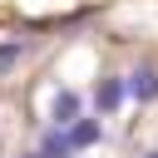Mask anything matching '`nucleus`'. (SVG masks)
I'll list each match as a JSON object with an SVG mask.
<instances>
[{"label": "nucleus", "instance_id": "2", "mask_svg": "<svg viewBox=\"0 0 158 158\" xmlns=\"http://www.w3.org/2000/svg\"><path fill=\"white\" fill-rule=\"evenodd\" d=\"M79 109H84V99H79L74 89H59V94H54V104H49V118H54V123H74V118H79Z\"/></svg>", "mask_w": 158, "mask_h": 158}, {"label": "nucleus", "instance_id": "1", "mask_svg": "<svg viewBox=\"0 0 158 158\" xmlns=\"http://www.w3.org/2000/svg\"><path fill=\"white\" fill-rule=\"evenodd\" d=\"M123 99H128V84H123V79H104V84L94 89V104H99V114H114Z\"/></svg>", "mask_w": 158, "mask_h": 158}, {"label": "nucleus", "instance_id": "3", "mask_svg": "<svg viewBox=\"0 0 158 158\" xmlns=\"http://www.w3.org/2000/svg\"><path fill=\"white\" fill-rule=\"evenodd\" d=\"M64 128H69L64 138H69V148H74V153L99 143V123H94V118H74V123H64Z\"/></svg>", "mask_w": 158, "mask_h": 158}, {"label": "nucleus", "instance_id": "7", "mask_svg": "<svg viewBox=\"0 0 158 158\" xmlns=\"http://www.w3.org/2000/svg\"><path fill=\"white\" fill-rule=\"evenodd\" d=\"M148 158H158V153H148Z\"/></svg>", "mask_w": 158, "mask_h": 158}, {"label": "nucleus", "instance_id": "6", "mask_svg": "<svg viewBox=\"0 0 158 158\" xmlns=\"http://www.w3.org/2000/svg\"><path fill=\"white\" fill-rule=\"evenodd\" d=\"M15 59H20V44H5V49H0V69H10Z\"/></svg>", "mask_w": 158, "mask_h": 158}, {"label": "nucleus", "instance_id": "4", "mask_svg": "<svg viewBox=\"0 0 158 158\" xmlns=\"http://www.w3.org/2000/svg\"><path fill=\"white\" fill-rule=\"evenodd\" d=\"M123 84H128V94H133V99H158V74H153V69H138V74H133V79H123Z\"/></svg>", "mask_w": 158, "mask_h": 158}, {"label": "nucleus", "instance_id": "5", "mask_svg": "<svg viewBox=\"0 0 158 158\" xmlns=\"http://www.w3.org/2000/svg\"><path fill=\"white\" fill-rule=\"evenodd\" d=\"M64 153H74L64 133H49V138H44V148H40V158H64Z\"/></svg>", "mask_w": 158, "mask_h": 158}]
</instances>
